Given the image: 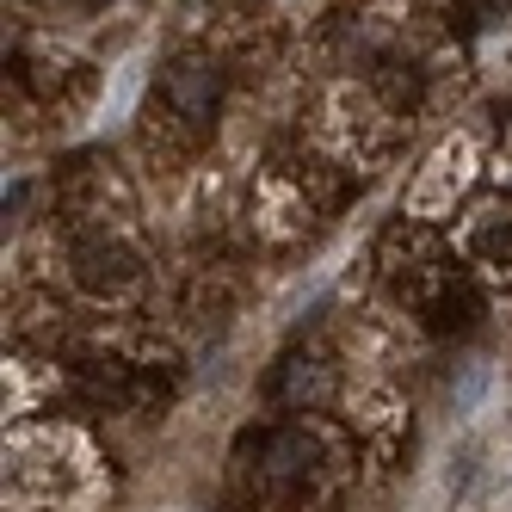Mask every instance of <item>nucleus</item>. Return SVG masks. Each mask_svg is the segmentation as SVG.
I'll return each mask as SVG.
<instances>
[{
    "label": "nucleus",
    "instance_id": "nucleus-2",
    "mask_svg": "<svg viewBox=\"0 0 512 512\" xmlns=\"http://www.w3.org/2000/svg\"><path fill=\"white\" fill-rule=\"evenodd\" d=\"M81 284H93V290H118V284H130V253H118V247H81Z\"/></svg>",
    "mask_w": 512,
    "mask_h": 512
},
{
    "label": "nucleus",
    "instance_id": "nucleus-1",
    "mask_svg": "<svg viewBox=\"0 0 512 512\" xmlns=\"http://www.w3.org/2000/svg\"><path fill=\"white\" fill-rule=\"evenodd\" d=\"M167 99L186 124H204L216 112V99H223V68L216 62H179L167 75Z\"/></svg>",
    "mask_w": 512,
    "mask_h": 512
}]
</instances>
